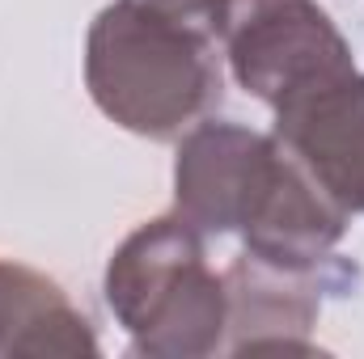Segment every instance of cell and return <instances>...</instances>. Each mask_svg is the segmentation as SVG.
<instances>
[{"instance_id": "8992f818", "label": "cell", "mask_w": 364, "mask_h": 359, "mask_svg": "<svg viewBox=\"0 0 364 359\" xmlns=\"http://www.w3.org/2000/svg\"><path fill=\"white\" fill-rule=\"evenodd\" d=\"M272 136L348 216H364V72L279 101Z\"/></svg>"}, {"instance_id": "7a4b0ae2", "label": "cell", "mask_w": 364, "mask_h": 359, "mask_svg": "<svg viewBox=\"0 0 364 359\" xmlns=\"http://www.w3.org/2000/svg\"><path fill=\"white\" fill-rule=\"evenodd\" d=\"M229 0H114L85 38V89L132 136L178 140L225 97Z\"/></svg>"}, {"instance_id": "3957f363", "label": "cell", "mask_w": 364, "mask_h": 359, "mask_svg": "<svg viewBox=\"0 0 364 359\" xmlns=\"http://www.w3.org/2000/svg\"><path fill=\"white\" fill-rule=\"evenodd\" d=\"M203 241L182 211H170L144 220L110 254L102 292L132 338V355L203 359L225 351V275L212 270Z\"/></svg>"}, {"instance_id": "52a82bcc", "label": "cell", "mask_w": 364, "mask_h": 359, "mask_svg": "<svg viewBox=\"0 0 364 359\" xmlns=\"http://www.w3.org/2000/svg\"><path fill=\"white\" fill-rule=\"evenodd\" d=\"M9 355H102V343L55 279L0 258V359Z\"/></svg>"}, {"instance_id": "5b68a950", "label": "cell", "mask_w": 364, "mask_h": 359, "mask_svg": "<svg viewBox=\"0 0 364 359\" xmlns=\"http://www.w3.org/2000/svg\"><path fill=\"white\" fill-rule=\"evenodd\" d=\"M360 270L339 254L322 267H279L255 254H237L225 270V300H229V330L225 351H318L314 326L322 313L326 292H356Z\"/></svg>"}, {"instance_id": "6da1fadb", "label": "cell", "mask_w": 364, "mask_h": 359, "mask_svg": "<svg viewBox=\"0 0 364 359\" xmlns=\"http://www.w3.org/2000/svg\"><path fill=\"white\" fill-rule=\"evenodd\" d=\"M174 211L203 237L237 233L246 254L279 267L331 263L352 224L275 136L220 118L178 136Z\"/></svg>"}, {"instance_id": "277c9868", "label": "cell", "mask_w": 364, "mask_h": 359, "mask_svg": "<svg viewBox=\"0 0 364 359\" xmlns=\"http://www.w3.org/2000/svg\"><path fill=\"white\" fill-rule=\"evenodd\" d=\"M225 64L263 106L335 81L356 68L352 43L318 0H229Z\"/></svg>"}]
</instances>
